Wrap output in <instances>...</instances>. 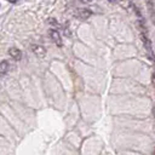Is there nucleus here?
<instances>
[{"label":"nucleus","mask_w":155,"mask_h":155,"mask_svg":"<svg viewBox=\"0 0 155 155\" xmlns=\"http://www.w3.org/2000/svg\"><path fill=\"white\" fill-rule=\"evenodd\" d=\"M30 47H31L33 53H34L36 57H39V58H44V57L46 56V48H45L44 46H41V45H36V44H33Z\"/></svg>","instance_id":"1"},{"label":"nucleus","mask_w":155,"mask_h":155,"mask_svg":"<svg viewBox=\"0 0 155 155\" xmlns=\"http://www.w3.org/2000/svg\"><path fill=\"white\" fill-rule=\"evenodd\" d=\"M91 15H92V12L88 8H78L75 11V16L79 17L80 19H87Z\"/></svg>","instance_id":"2"},{"label":"nucleus","mask_w":155,"mask_h":155,"mask_svg":"<svg viewBox=\"0 0 155 155\" xmlns=\"http://www.w3.org/2000/svg\"><path fill=\"white\" fill-rule=\"evenodd\" d=\"M50 35H51V39L53 40V42H54L57 46H62V39H61V35H59L58 30L51 29V30H50Z\"/></svg>","instance_id":"3"},{"label":"nucleus","mask_w":155,"mask_h":155,"mask_svg":"<svg viewBox=\"0 0 155 155\" xmlns=\"http://www.w3.org/2000/svg\"><path fill=\"white\" fill-rule=\"evenodd\" d=\"M8 54L15 59V61H19L22 58V52L19 51V48H16V47H11L8 50Z\"/></svg>","instance_id":"4"},{"label":"nucleus","mask_w":155,"mask_h":155,"mask_svg":"<svg viewBox=\"0 0 155 155\" xmlns=\"http://www.w3.org/2000/svg\"><path fill=\"white\" fill-rule=\"evenodd\" d=\"M8 68H10L8 62H7V61H2V62L0 63V76L4 75V74L8 70Z\"/></svg>","instance_id":"5"},{"label":"nucleus","mask_w":155,"mask_h":155,"mask_svg":"<svg viewBox=\"0 0 155 155\" xmlns=\"http://www.w3.org/2000/svg\"><path fill=\"white\" fill-rule=\"evenodd\" d=\"M148 5H149V8H150V12H151V16H153V0H147Z\"/></svg>","instance_id":"6"},{"label":"nucleus","mask_w":155,"mask_h":155,"mask_svg":"<svg viewBox=\"0 0 155 155\" xmlns=\"http://www.w3.org/2000/svg\"><path fill=\"white\" fill-rule=\"evenodd\" d=\"M151 82H153V86L155 87V74H153V76H151Z\"/></svg>","instance_id":"7"},{"label":"nucleus","mask_w":155,"mask_h":155,"mask_svg":"<svg viewBox=\"0 0 155 155\" xmlns=\"http://www.w3.org/2000/svg\"><path fill=\"white\" fill-rule=\"evenodd\" d=\"M80 1H81V2H84V4H87V2H90L91 0H80Z\"/></svg>","instance_id":"8"},{"label":"nucleus","mask_w":155,"mask_h":155,"mask_svg":"<svg viewBox=\"0 0 155 155\" xmlns=\"http://www.w3.org/2000/svg\"><path fill=\"white\" fill-rule=\"evenodd\" d=\"M7 1H8V2H12V4H15V2H17L18 0H7Z\"/></svg>","instance_id":"9"},{"label":"nucleus","mask_w":155,"mask_h":155,"mask_svg":"<svg viewBox=\"0 0 155 155\" xmlns=\"http://www.w3.org/2000/svg\"><path fill=\"white\" fill-rule=\"evenodd\" d=\"M153 114H154V116H155V107L153 108Z\"/></svg>","instance_id":"10"},{"label":"nucleus","mask_w":155,"mask_h":155,"mask_svg":"<svg viewBox=\"0 0 155 155\" xmlns=\"http://www.w3.org/2000/svg\"><path fill=\"white\" fill-rule=\"evenodd\" d=\"M109 1H110V2H114V1H115V0H109Z\"/></svg>","instance_id":"11"},{"label":"nucleus","mask_w":155,"mask_h":155,"mask_svg":"<svg viewBox=\"0 0 155 155\" xmlns=\"http://www.w3.org/2000/svg\"><path fill=\"white\" fill-rule=\"evenodd\" d=\"M153 155H155V150H154V154H153Z\"/></svg>","instance_id":"12"}]
</instances>
